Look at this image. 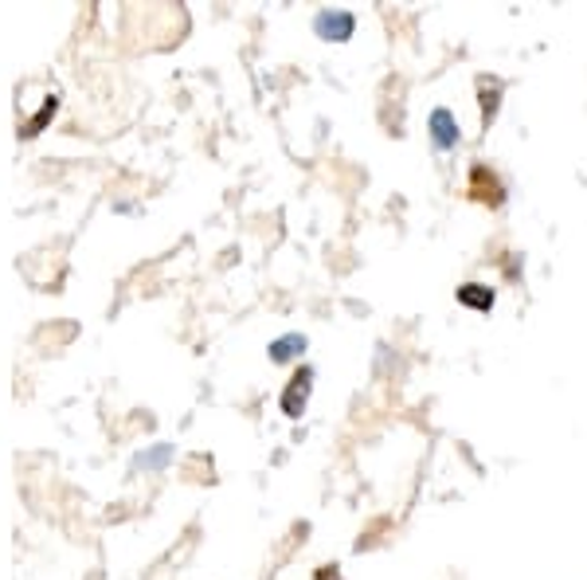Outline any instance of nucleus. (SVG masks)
<instances>
[{
	"label": "nucleus",
	"mask_w": 587,
	"mask_h": 580,
	"mask_svg": "<svg viewBox=\"0 0 587 580\" xmlns=\"http://www.w3.org/2000/svg\"><path fill=\"white\" fill-rule=\"evenodd\" d=\"M352 12H341V9H329V12H317V21H313V28H317V36L322 40H349L352 36Z\"/></svg>",
	"instance_id": "1"
},
{
	"label": "nucleus",
	"mask_w": 587,
	"mask_h": 580,
	"mask_svg": "<svg viewBox=\"0 0 587 580\" xmlns=\"http://www.w3.org/2000/svg\"><path fill=\"white\" fill-rule=\"evenodd\" d=\"M310 388H313V369H302V373H298V377H294V381H290V388H286V393H283V412L298 420V416L305 412Z\"/></svg>",
	"instance_id": "2"
},
{
	"label": "nucleus",
	"mask_w": 587,
	"mask_h": 580,
	"mask_svg": "<svg viewBox=\"0 0 587 580\" xmlns=\"http://www.w3.org/2000/svg\"><path fill=\"white\" fill-rule=\"evenodd\" d=\"M430 141H435V149H454L459 146V122H454V114L450 110H435L430 114Z\"/></svg>",
	"instance_id": "3"
},
{
	"label": "nucleus",
	"mask_w": 587,
	"mask_h": 580,
	"mask_svg": "<svg viewBox=\"0 0 587 580\" xmlns=\"http://www.w3.org/2000/svg\"><path fill=\"white\" fill-rule=\"evenodd\" d=\"M459 303L474 306V310H482V314H486L489 306H494V291H486V286H478V283H466L459 291Z\"/></svg>",
	"instance_id": "4"
},
{
	"label": "nucleus",
	"mask_w": 587,
	"mask_h": 580,
	"mask_svg": "<svg viewBox=\"0 0 587 580\" xmlns=\"http://www.w3.org/2000/svg\"><path fill=\"white\" fill-rule=\"evenodd\" d=\"M305 349V337L302 334H286V337H278V342L271 345V357L274 361H294V357L302 354Z\"/></svg>",
	"instance_id": "5"
},
{
	"label": "nucleus",
	"mask_w": 587,
	"mask_h": 580,
	"mask_svg": "<svg viewBox=\"0 0 587 580\" xmlns=\"http://www.w3.org/2000/svg\"><path fill=\"white\" fill-rule=\"evenodd\" d=\"M474 197H478V200H486L489 197V205H498V200H501V193H498V185H494V177H489V173H486V169H474Z\"/></svg>",
	"instance_id": "6"
},
{
	"label": "nucleus",
	"mask_w": 587,
	"mask_h": 580,
	"mask_svg": "<svg viewBox=\"0 0 587 580\" xmlns=\"http://www.w3.org/2000/svg\"><path fill=\"white\" fill-rule=\"evenodd\" d=\"M498 99H501V87L498 83H482V122H494V114H498Z\"/></svg>",
	"instance_id": "7"
}]
</instances>
